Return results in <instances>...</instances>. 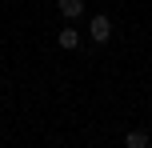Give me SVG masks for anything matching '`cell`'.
Masks as SVG:
<instances>
[{
    "label": "cell",
    "mask_w": 152,
    "mask_h": 148,
    "mask_svg": "<svg viewBox=\"0 0 152 148\" xmlns=\"http://www.w3.org/2000/svg\"><path fill=\"white\" fill-rule=\"evenodd\" d=\"M88 36H92V44H108V36H112V20H108L104 12H96L88 20Z\"/></svg>",
    "instance_id": "6da1fadb"
},
{
    "label": "cell",
    "mask_w": 152,
    "mask_h": 148,
    "mask_svg": "<svg viewBox=\"0 0 152 148\" xmlns=\"http://www.w3.org/2000/svg\"><path fill=\"white\" fill-rule=\"evenodd\" d=\"M56 12H60L64 20H80L84 16V0H56Z\"/></svg>",
    "instance_id": "7a4b0ae2"
},
{
    "label": "cell",
    "mask_w": 152,
    "mask_h": 148,
    "mask_svg": "<svg viewBox=\"0 0 152 148\" xmlns=\"http://www.w3.org/2000/svg\"><path fill=\"white\" fill-rule=\"evenodd\" d=\"M56 44H60L64 52H72V48H80V32H76V28H60V36H56Z\"/></svg>",
    "instance_id": "3957f363"
},
{
    "label": "cell",
    "mask_w": 152,
    "mask_h": 148,
    "mask_svg": "<svg viewBox=\"0 0 152 148\" xmlns=\"http://www.w3.org/2000/svg\"><path fill=\"white\" fill-rule=\"evenodd\" d=\"M148 140H152V136L144 132V128H132V132L124 136V148H148Z\"/></svg>",
    "instance_id": "277c9868"
}]
</instances>
